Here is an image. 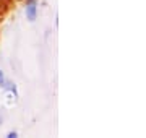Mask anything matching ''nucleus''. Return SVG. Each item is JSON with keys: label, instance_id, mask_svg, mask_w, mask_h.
I'll return each mask as SVG.
<instances>
[{"label": "nucleus", "instance_id": "1", "mask_svg": "<svg viewBox=\"0 0 146 138\" xmlns=\"http://www.w3.org/2000/svg\"><path fill=\"white\" fill-rule=\"evenodd\" d=\"M36 0H29V3L26 7V16L29 21H34L36 20V3H34Z\"/></svg>", "mask_w": 146, "mask_h": 138}, {"label": "nucleus", "instance_id": "2", "mask_svg": "<svg viewBox=\"0 0 146 138\" xmlns=\"http://www.w3.org/2000/svg\"><path fill=\"white\" fill-rule=\"evenodd\" d=\"M5 85V76H3V73L0 72V86H3Z\"/></svg>", "mask_w": 146, "mask_h": 138}, {"label": "nucleus", "instance_id": "3", "mask_svg": "<svg viewBox=\"0 0 146 138\" xmlns=\"http://www.w3.org/2000/svg\"><path fill=\"white\" fill-rule=\"evenodd\" d=\"M16 137V132H10L8 133V138H15Z\"/></svg>", "mask_w": 146, "mask_h": 138}]
</instances>
